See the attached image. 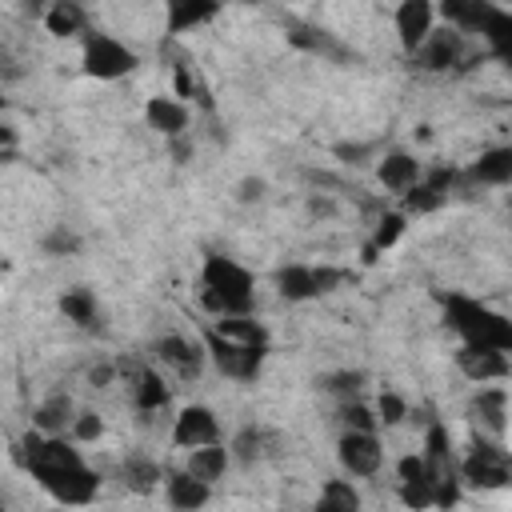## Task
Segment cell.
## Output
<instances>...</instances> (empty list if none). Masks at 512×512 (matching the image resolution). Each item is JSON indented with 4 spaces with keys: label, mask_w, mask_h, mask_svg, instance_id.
<instances>
[{
    "label": "cell",
    "mask_w": 512,
    "mask_h": 512,
    "mask_svg": "<svg viewBox=\"0 0 512 512\" xmlns=\"http://www.w3.org/2000/svg\"><path fill=\"white\" fill-rule=\"evenodd\" d=\"M120 484L128 492H136V496H152L164 484V468L156 460H148V456H128L120 464Z\"/></svg>",
    "instance_id": "24"
},
{
    "label": "cell",
    "mask_w": 512,
    "mask_h": 512,
    "mask_svg": "<svg viewBox=\"0 0 512 512\" xmlns=\"http://www.w3.org/2000/svg\"><path fill=\"white\" fill-rule=\"evenodd\" d=\"M84 248V240L68 228V224H56V228H48L44 236H40V252L44 256H76Z\"/></svg>",
    "instance_id": "31"
},
{
    "label": "cell",
    "mask_w": 512,
    "mask_h": 512,
    "mask_svg": "<svg viewBox=\"0 0 512 512\" xmlns=\"http://www.w3.org/2000/svg\"><path fill=\"white\" fill-rule=\"evenodd\" d=\"M472 420H480V428H488L496 440H504L508 432V392L504 388H480L468 404Z\"/></svg>",
    "instance_id": "16"
},
{
    "label": "cell",
    "mask_w": 512,
    "mask_h": 512,
    "mask_svg": "<svg viewBox=\"0 0 512 512\" xmlns=\"http://www.w3.org/2000/svg\"><path fill=\"white\" fill-rule=\"evenodd\" d=\"M396 472H400V480H416V476H424V460H420V452L400 456V460H396Z\"/></svg>",
    "instance_id": "44"
},
{
    "label": "cell",
    "mask_w": 512,
    "mask_h": 512,
    "mask_svg": "<svg viewBox=\"0 0 512 512\" xmlns=\"http://www.w3.org/2000/svg\"><path fill=\"white\" fill-rule=\"evenodd\" d=\"M156 356L160 364H168L180 380H196L204 372V344H192L188 336H160L156 340Z\"/></svg>",
    "instance_id": "12"
},
{
    "label": "cell",
    "mask_w": 512,
    "mask_h": 512,
    "mask_svg": "<svg viewBox=\"0 0 512 512\" xmlns=\"http://www.w3.org/2000/svg\"><path fill=\"white\" fill-rule=\"evenodd\" d=\"M200 344H204V356L216 364L220 376H228V380H236V384H256V380H260V368H264V356H268V352L232 344V340L216 336L208 324L200 328Z\"/></svg>",
    "instance_id": "4"
},
{
    "label": "cell",
    "mask_w": 512,
    "mask_h": 512,
    "mask_svg": "<svg viewBox=\"0 0 512 512\" xmlns=\"http://www.w3.org/2000/svg\"><path fill=\"white\" fill-rule=\"evenodd\" d=\"M468 180L472 184H508L512 180V148H488L480 152V160L468 168Z\"/></svg>",
    "instance_id": "25"
},
{
    "label": "cell",
    "mask_w": 512,
    "mask_h": 512,
    "mask_svg": "<svg viewBox=\"0 0 512 512\" xmlns=\"http://www.w3.org/2000/svg\"><path fill=\"white\" fill-rule=\"evenodd\" d=\"M432 476L424 472V476H416V480H400V504L408 508V512H428L432 508Z\"/></svg>",
    "instance_id": "33"
},
{
    "label": "cell",
    "mask_w": 512,
    "mask_h": 512,
    "mask_svg": "<svg viewBox=\"0 0 512 512\" xmlns=\"http://www.w3.org/2000/svg\"><path fill=\"white\" fill-rule=\"evenodd\" d=\"M36 476V484L56 500V504H64V508H84V504H92L96 500V492H100V476L84 464V468H60V472H52V468H40V472H32Z\"/></svg>",
    "instance_id": "6"
},
{
    "label": "cell",
    "mask_w": 512,
    "mask_h": 512,
    "mask_svg": "<svg viewBox=\"0 0 512 512\" xmlns=\"http://www.w3.org/2000/svg\"><path fill=\"white\" fill-rule=\"evenodd\" d=\"M80 64L96 80H120V76L136 72L140 56L124 40H116L108 32H84V56H80Z\"/></svg>",
    "instance_id": "5"
},
{
    "label": "cell",
    "mask_w": 512,
    "mask_h": 512,
    "mask_svg": "<svg viewBox=\"0 0 512 512\" xmlns=\"http://www.w3.org/2000/svg\"><path fill=\"white\" fill-rule=\"evenodd\" d=\"M128 384H132V408L136 412H160L168 404V396H172L156 368H136L128 376Z\"/></svg>",
    "instance_id": "20"
},
{
    "label": "cell",
    "mask_w": 512,
    "mask_h": 512,
    "mask_svg": "<svg viewBox=\"0 0 512 512\" xmlns=\"http://www.w3.org/2000/svg\"><path fill=\"white\" fill-rule=\"evenodd\" d=\"M228 464H232V456H228L224 444H204V448H192V452H188L184 472L196 476V480H204V484H216V480H224Z\"/></svg>",
    "instance_id": "23"
},
{
    "label": "cell",
    "mask_w": 512,
    "mask_h": 512,
    "mask_svg": "<svg viewBox=\"0 0 512 512\" xmlns=\"http://www.w3.org/2000/svg\"><path fill=\"white\" fill-rule=\"evenodd\" d=\"M172 444L176 448H204V444H220V424H216V412L204 408V404H188L180 408L176 424H172Z\"/></svg>",
    "instance_id": "9"
},
{
    "label": "cell",
    "mask_w": 512,
    "mask_h": 512,
    "mask_svg": "<svg viewBox=\"0 0 512 512\" xmlns=\"http://www.w3.org/2000/svg\"><path fill=\"white\" fill-rule=\"evenodd\" d=\"M268 432L264 428H256V424H248V428H240L236 436H232V444H228V456L232 460H240V464H256V460H264L268 456Z\"/></svg>",
    "instance_id": "29"
},
{
    "label": "cell",
    "mask_w": 512,
    "mask_h": 512,
    "mask_svg": "<svg viewBox=\"0 0 512 512\" xmlns=\"http://www.w3.org/2000/svg\"><path fill=\"white\" fill-rule=\"evenodd\" d=\"M476 32L488 40L492 56H508V52H512V12H504L500 4L480 0V20H476Z\"/></svg>",
    "instance_id": "18"
},
{
    "label": "cell",
    "mask_w": 512,
    "mask_h": 512,
    "mask_svg": "<svg viewBox=\"0 0 512 512\" xmlns=\"http://www.w3.org/2000/svg\"><path fill=\"white\" fill-rule=\"evenodd\" d=\"M20 156V132L0 120V164H12Z\"/></svg>",
    "instance_id": "43"
},
{
    "label": "cell",
    "mask_w": 512,
    "mask_h": 512,
    "mask_svg": "<svg viewBox=\"0 0 512 512\" xmlns=\"http://www.w3.org/2000/svg\"><path fill=\"white\" fill-rule=\"evenodd\" d=\"M456 480L480 492H500L512 484V456L500 440H472V452L456 464Z\"/></svg>",
    "instance_id": "3"
},
{
    "label": "cell",
    "mask_w": 512,
    "mask_h": 512,
    "mask_svg": "<svg viewBox=\"0 0 512 512\" xmlns=\"http://www.w3.org/2000/svg\"><path fill=\"white\" fill-rule=\"evenodd\" d=\"M216 16H220V4H208V0H168L164 4V28H168V36L192 32L196 24H208Z\"/></svg>",
    "instance_id": "17"
},
{
    "label": "cell",
    "mask_w": 512,
    "mask_h": 512,
    "mask_svg": "<svg viewBox=\"0 0 512 512\" xmlns=\"http://www.w3.org/2000/svg\"><path fill=\"white\" fill-rule=\"evenodd\" d=\"M208 328H212L216 336L232 340V344H244V348H260V352H268V328H264L256 316H216Z\"/></svg>",
    "instance_id": "19"
},
{
    "label": "cell",
    "mask_w": 512,
    "mask_h": 512,
    "mask_svg": "<svg viewBox=\"0 0 512 512\" xmlns=\"http://www.w3.org/2000/svg\"><path fill=\"white\" fill-rule=\"evenodd\" d=\"M440 308H444V324L460 336L464 348H492V352H508L512 348V320L500 316L496 308L460 296V292H436Z\"/></svg>",
    "instance_id": "2"
},
{
    "label": "cell",
    "mask_w": 512,
    "mask_h": 512,
    "mask_svg": "<svg viewBox=\"0 0 512 512\" xmlns=\"http://www.w3.org/2000/svg\"><path fill=\"white\" fill-rule=\"evenodd\" d=\"M164 500L172 512H200L212 500V484H204L188 472H164Z\"/></svg>",
    "instance_id": "14"
},
{
    "label": "cell",
    "mask_w": 512,
    "mask_h": 512,
    "mask_svg": "<svg viewBox=\"0 0 512 512\" xmlns=\"http://www.w3.org/2000/svg\"><path fill=\"white\" fill-rule=\"evenodd\" d=\"M344 280H348V272H344V268H332V264H320V268H312V284H316V296H328V292H336Z\"/></svg>",
    "instance_id": "40"
},
{
    "label": "cell",
    "mask_w": 512,
    "mask_h": 512,
    "mask_svg": "<svg viewBox=\"0 0 512 512\" xmlns=\"http://www.w3.org/2000/svg\"><path fill=\"white\" fill-rule=\"evenodd\" d=\"M200 304L212 316H252V308H256V276L240 260L208 252L204 268H200Z\"/></svg>",
    "instance_id": "1"
},
{
    "label": "cell",
    "mask_w": 512,
    "mask_h": 512,
    "mask_svg": "<svg viewBox=\"0 0 512 512\" xmlns=\"http://www.w3.org/2000/svg\"><path fill=\"white\" fill-rule=\"evenodd\" d=\"M320 500H328V504H336L344 512H360V492H356L352 480H328L320 488Z\"/></svg>",
    "instance_id": "36"
},
{
    "label": "cell",
    "mask_w": 512,
    "mask_h": 512,
    "mask_svg": "<svg viewBox=\"0 0 512 512\" xmlns=\"http://www.w3.org/2000/svg\"><path fill=\"white\" fill-rule=\"evenodd\" d=\"M456 504H460V480H456V472H448V476H440V480L432 484V508L452 512Z\"/></svg>",
    "instance_id": "39"
},
{
    "label": "cell",
    "mask_w": 512,
    "mask_h": 512,
    "mask_svg": "<svg viewBox=\"0 0 512 512\" xmlns=\"http://www.w3.org/2000/svg\"><path fill=\"white\" fill-rule=\"evenodd\" d=\"M0 512H8V508H4V504H0Z\"/></svg>",
    "instance_id": "50"
},
{
    "label": "cell",
    "mask_w": 512,
    "mask_h": 512,
    "mask_svg": "<svg viewBox=\"0 0 512 512\" xmlns=\"http://www.w3.org/2000/svg\"><path fill=\"white\" fill-rule=\"evenodd\" d=\"M396 36H400V48L412 56L420 44H424V36L432 32V20H436V4H428V0H404L400 8H396Z\"/></svg>",
    "instance_id": "11"
},
{
    "label": "cell",
    "mask_w": 512,
    "mask_h": 512,
    "mask_svg": "<svg viewBox=\"0 0 512 512\" xmlns=\"http://www.w3.org/2000/svg\"><path fill=\"white\" fill-rule=\"evenodd\" d=\"M312 512H344V508H336V504H328V500H316Z\"/></svg>",
    "instance_id": "49"
},
{
    "label": "cell",
    "mask_w": 512,
    "mask_h": 512,
    "mask_svg": "<svg viewBox=\"0 0 512 512\" xmlns=\"http://www.w3.org/2000/svg\"><path fill=\"white\" fill-rule=\"evenodd\" d=\"M404 228H408V216H404V212H384V216L376 220V232H372V248H376V252L392 248V244L404 236Z\"/></svg>",
    "instance_id": "34"
},
{
    "label": "cell",
    "mask_w": 512,
    "mask_h": 512,
    "mask_svg": "<svg viewBox=\"0 0 512 512\" xmlns=\"http://www.w3.org/2000/svg\"><path fill=\"white\" fill-rule=\"evenodd\" d=\"M404 416H408V404H404V396H400V392H380V400H376V424H384V428H396Z\"/></svg>",
    "instance_id": "38"
},
{
    "label": "cell",
    "mask_w": 512,
    "mask_h": 512,
    "mask_svg": "<svg viewBox=\"0 0 512 512\" xmlns=\"http://www.w3.org/2000/svg\"><path fill=\"white\" fill-rule=\"evenodd\" d=\"M84 24H88V16H84V8L76 0H56L52 8H44V28L52 36H60V40L84 32Z\"/></svg>",
    "instance_id": "27"
},
{
    "label": "cell",
    "mask_w": 512,
    "mask_h": 512,
    "mask_svg": "<svg viewBox=\"0 0 512 512\" xmlns=\"http://www.w3.org/2000/svg\"><path fill=\"white\" fill-rule=\"evenodd\" d=\"M60 316L72 320L76 328H92L96 324V292L92 288H68L60 296Z\"/></svg>",
    "instance_id": "28"
},
{
    "label": "cell",
    "mask_w": 512,
    "mask_h": 512,
    "mask_svg": "<svg viewBox=\"0 0 512 512\" xmlns=\"http://www.w3.org/2000/svg\"><path fill=\"white\" fill-rule=\"evenodd\" d=\"M0 76H4V80H16V76H20V68H16V60H12L8 48H0Z\"/></svg>",
    "instance_id": "48"
},
{
    "label": "cell",
    "mask_w": 512,
    "mask_h": 512,
    "mask_svg": "<svg viewBox=\"0 0 512 512\" xmlns=\"http://www.w3.org/2000/svg\"><path fill=\"white\" fill-rule=\"evenodd\" d=\"M420 460H424V472H428L432 480H440V476L456 472V468H452V440H448V428H444V424H436V420L428 424Z\"/></svg>",
    "instance_id": "22"
},
{
    "label": "cell",
    "mask_w": 512,
    "mask_h": 512,
    "mask_svg": "<svg viewBox=\"0 0 512 512\" xmlns=\"http://www.w3.org/2000/svg\"><path fill=\"white\" fill-rule=\"evenodd\" d=\"M332 156H340L348 164H368V156H376V144H348V140H340V144H332Z\"/></svg>",
    "instance_id": "42"
},
{
    "label": "cell",
    "mask_w": 512,
    "mask_h": 512,
    "mask_svg": "<svg viewBox=\"0 0 512 512\" xmlns=\"http://www.w3.org/2000/svg\"><path fill=\"white\" fill-rule=\"evenodd\" d=\"M416 68L424 72H452V68H464V36L456 28H432L424 36V44L412 52Z\"/></svg>",
    "instance_id": "7"
},
{
    "label": "cell",
    "mask_w": 512,
    "mask_h": 512,
    "mask_svg": "<svg viewBox=\"0 0 512 512\" xmlns=\"http://www.w3.org/2000/svg\"><path fill=\"white\" fill-rule=\"evenodd\" d=\"M272 284H276V292H280L284 300H292V304L316 296V284H312V268H308V264H280L276 276H272Z\"/></svg>",
    "instance_id": "26"
},
{
    "label": "cell",
    "mask_w": 512,
    "mask_h": 512,
    "mask_svg": "<svg viewBox=\"0 0 512 512\" xmlns=\"http://www.w3.org/2000/svg\"><path fill=\"white\" fill-rule=\"evenodd\" d=\"M444 200H448V196H440L436 188H428L424 180H416V184L404 192V216H428V212H436Z\"/></svg>",
    "instance_id": "32"
},
{
    "label": "cell",
    "mask_w": 512,
    "mask_h": 512,
    "mask_svg": "<svg viewBox=\"0 0 512 512\" xmlns=\"http://www.w3.org/2000/svg\"><path fill=\"white\" fill-rule=\"evenodd\" d=\"M340 420H344V432H376V412L360 400H344L340 404Z\"/></svg>",
    "instance_id": "35"
},
{
    "label": "cell",
    "mask_w": 512,
    "mask_h": 512,
    "mask_svg": "<svg viewBox=\"0 0 512 512\" xmlns=\"http://www.w3.org/2000/svg\"><path fill=\"white\" fill-rule=\"evenodd\" d=\"M168 152H172L176 164H188L192 160V140L188 136H176V140H168Z\"/></svg>",
    "instance_id": "47"
},
{
    "label": "cell",
    "mask_w": 512,
    "mask_h": 512,
    "mask_svg": "<svg viewBox=\"0 0 512 512\" xmlns=\"http://www.w3.org/2000/svg\"><path fill=\"white\" fill-rule=\"evenodd\" d=\"M112 380H116V364H92L88 368V384L92 388H108Z\"/></svg>",
    "instance_id": "46"
},
{
    "label": "cell",
    "mask_w": 512,
    "mask_h": 512,
    "mask_svg": "<svg viewBox=\"0 0 512 512\" xmlns=\"http://www.w3.org/2000/svg\"><path fill=\"white\" fill-rule=\"evenodd\" d=\"M452 364L460 368V376H468L472 384H488V380H504L512 372L508 352H492V348H456Z\"/></svg>",
    "instance_id": "10"
},
{
    "label": "cell",
    "mask_w": 512,
    "mask_h": 512,
    "mask_svg": "<svg viewBox=\"0 0 512 512\" xmlns=\"http://www.w3.org/2000/svg\"><path fill=\"white\" fill-rule=\"evenodd\" d=\"M144 120H148V128L160 132L164 140H176V136H188L192 112H188V104H180L176 96H152V100L144 104Z\"/></svg>",
    "instance_id": "13"
},
{
    "label": "cell",
    "mask_w": 512,
    "mask_h": 512,
    "mask_svg": "<svg viewBox=\"0 0 512 512\" xmlns=\"http://www.w3.org/2000/svg\"><path fill=\"white\" fill-rule=\"evenodd\" d=\"M316 384H320L324 392L340 396V400H356V396H360V388L368 384V376H364L360 368H340V372H328V376H320Z\"/></svg>",
    "instance_id": "30"
},
{
    "label": "cell",
    "mask_w": 512,
    "mask_h": 512,
    "mask_svg": "<svg viewBox=\"0 0 512 512\" xmlns=\"http://www.w3.org/2000/svg\"><path fill=\"white\" fill-rule=\"evenodd\" d=\"M264 180L260 176H244V180H236V188H232V196H236V204H260L264 200Z\"/></svg>",
    "instance_id": "41"
},
{
    "label": "cell",
    "mask_w": 512,
    "mask_h": 512,
    "mask_svg": "<svg viewBox=\"0 0 512 512\" xmlns=\"http://www.w3.org/2000/svg\"><path fill=\"white\" fill-rule=\"evenodd\" d=\"M304 208H308V216H316V220H320V216H336V200H332V196H316V192H312Z\"/></svg>",
    "instance_id": "45"
},
{
    "label": "cell",
    "mask_w": 512,
    "mask_h": 512,
    "mask_svg": "<svg viewBox=\"0 0 512 512\" xmlns=\"http://www.w3.org/2000/svg\"><path fill=\"white\" fill-rule=\"evenodd\" d=\"M68 432H72L76 444H92V440L104 436V420H100V412H92V408H76V420H72Z\"/></svg>",
    "instance_id": "37"
},
{
    "label": "cell",
    "mask_w": 512,
    "mask_h": 512,
    "mask_svg": "<svg viewBox=\"0 0 512 512\" xmlns=\"http://www.w3.org/2000/svg\"><path fill=\"white\" fill-rule=\"evenodd\" d=\"M336 460H340V468H344L348 476L368 480V476L380 472L384 448H380L376 432H344V436L336 440Z\"/></svg>",
    "instance_id": "8"
},
{
    "label": "cell",
    "mask_w": 512,
    "mask_h": 512,
    "mask_svg": "<svg viewBox=\"0 0 512 512\" xmlns=\"http://www.w3.org/2000/svg\"><path fill=\"white\" fill-rule=\"evenodd\" d=\"M72 420H76V404H72V396H64V392L48 396V400L36 404V412H32V428L44 432V436H64V432L72 428Z\"/></svg>",
    "instance_id": "21"
},
{
    "label": "cell",
    "mask_w": 512,
    "mask_h": 512,
    "mask_svg": "<svg viewBox=\"0 0 512 512\" xmlns=\"http://www.w3.org/2000/svg\"><path fill=\"white\" fill-rule=\"evenodd\" d=\"M420 160L412 156V152H404V148H396V152H384L380 156V164H376V176H380V184L388 188V192H408L416 180H420Z\"/></svg>",
    "instance_id": "15"
},
{
    "label": "cell",
    "mask_w": 512,
    "mask_h": 512,
    "mask_svg": "<svg viewBox=\"0 0 512 512\" xmlns=\"http://www.w3.org/2000/svg\"><path fill=\"white\" fill-rule=\"evenodd\" d=\"M0 108H4V96H0Z\"/></svg>",
    "instance_id": "51"
}]
</instances>
